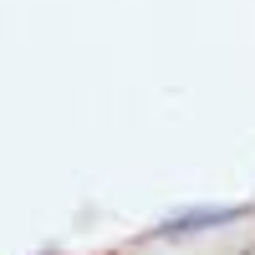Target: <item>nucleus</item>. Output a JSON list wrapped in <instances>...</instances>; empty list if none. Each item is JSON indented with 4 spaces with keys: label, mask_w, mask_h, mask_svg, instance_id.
Wrapping results in <instances>:
<instances>
[{
    "label": "nucleus",
    "mask_w": 255,
    "mask_h": 255,
    "mask_svg": "<svg viewBox=\"0 0 255 255\" xmlns=\"http://www.w3.org/2000/svg\"><path fill=\"white\" fill-rule=\"evenodd\" d=\"M250 215V204H194V209H179L168 215L163 225H153V240H184V235H204V230H220V225H235Z\"/></svg>",
    "instance_id": "obj_1"
}]
</instances>
